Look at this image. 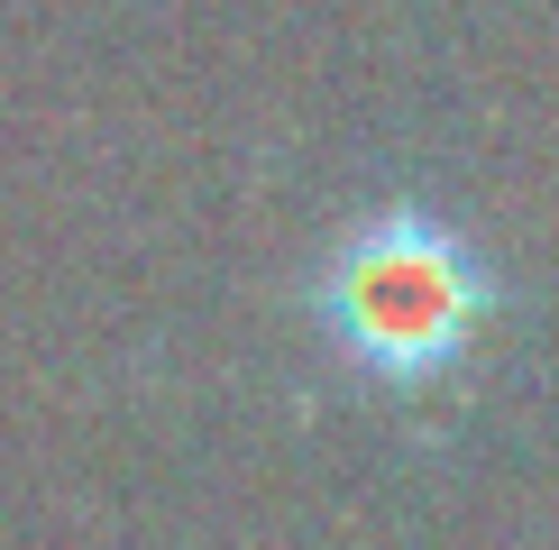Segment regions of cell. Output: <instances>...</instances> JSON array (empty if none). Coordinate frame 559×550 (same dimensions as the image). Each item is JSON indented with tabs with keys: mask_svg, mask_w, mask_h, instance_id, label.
<instances>
[{
	"mask_svg": "<svg viewBox=\"0 0 559 550\" xmlns=\"http://www.w3.org/2000/svg\"><path fill=\"white\" fill-rule=\"evenodd\" d=\"M523 331V285L504 248L440 193L385 183L348 202L302 266V339L321 376L377 422H450L486 395Z\"/></svg>",
	"mask_w": 559,
	"mask_h": 550,
	"instance_id": "1",
	"label": "cell"
}]
</instances>
